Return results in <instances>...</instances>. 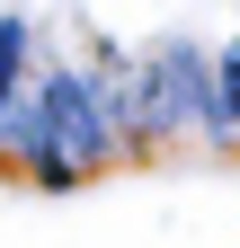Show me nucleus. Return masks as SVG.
<instances>
[{
	"instance_id": "nucleus-1",
	"label": "nucleus",
	"mask_w": 240,
	"mask_h": 248,
	"mask_svg": "<svg viewBox=\"0 0 240 248\" xmlns=\"http://www.w3.org/2000/svg\"><path fill=\"white\" fill-rule=\"evenodd\" d=\"M125 151V124H116V71H80V62H53L36 71V177H89Z\"/></svg>"
},
{
	"instance_id": "nucleus-2",
	"label": "nucleus",
	"mask_w": 240,
	"mask_h": 248,
	"mask_svg": "<svg viewBox=\"0 0 240 248\" xmlns=\"http://www.w3.org/2000/svg\"><path fill=\"white\" fill-rule=\"evenodd\" d=\"M205 142H240V36L214 53V107H205Z\"/></svg>"
}]
</instances>
